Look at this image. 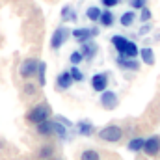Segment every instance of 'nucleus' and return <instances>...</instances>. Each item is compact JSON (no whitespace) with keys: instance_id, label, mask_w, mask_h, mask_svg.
Here are the masks:
<instances>
[{"instance_id":"nucleus-24","label":"nucleus","mask_w":160,"mask_h":160,"mask_svg":"<svg viewBox=\"0 0 160 160\" xmlns=\"http://www.w3.org/2000/svg\"><path fill=\"white\" fill-rule=\"evenodd\" d=\"M52 155H54V147H52V145H43L39 149V155H38V157L48 160V158H52Z\"/></svg>"},{"instance_id":"nucleus-35","label":"nucleus","mask_w":160,"mask_h":160,"mask_svg":"<svg viewBox=\"0 0 160 160\" xmlns=\"http://www.w3.org/2000/svg\"><path fill=\"white\" fill-rule=\"evenodd\" d=\"M48 160H58V158H48Z\"/></svg>"},{"instance_id":"nucleus-12","label":"nucleus","mask_w":160,"mask_h":160,"mask_svg":"<svg viewBox=\"0 0 160 160\" xmlns=\"http://www.w3.org/2000/svg\"><path fill=\"white\" fill-rule=\"evenodd\" d=\"M77 128H78V134H82V136H91V134L95 132V127H93V123H91V121H86V119L78 121Z\"/></svg>"},{"instance_id":"nucleus-18","label":"nucleus","mask_w":160,"mask_h":160,"mask_svg":"<svg viewBox=\"0 0 160 160\" xmlns=\"http://www.w3.org/2000/svg\"><path fill=\"white\" fill-rule=\"evenodd\" d=\"M127 43H128V39L125 36H114L112 38V45L118 48V52H123V48L127 47Z\"/></svg>"},{"instance_id":"nucleus-8","label":"nucleus","mask_w":160,"mask_h":160,"mask_svg":"<svg viewBox=\"0 0 160 160\" xmlns=\"http://www.w3.org/2000/svg\"><path fill=\"white\" fill-rule=\"evenodd\" d=\"M82 56H84V60H93V56L97 54V45L93 43V41H84L82 43Z\"/></svg>"},{"instance_id":"nucleus-28","label":"nucleus","mask_w":160,"mask_h":160,"mask_svg":"<svg viewBox=\"0 0 160 160\" xmlns=\"http://www.w3.org/2000/svg\"><path fill=\"white\" fill-rule=\"evenodd\" d=\"M140 19H142V22H147V21H151V11H149V8H142V15H140Z\"/></svg>"},{"instance_id":"nucleus-1","label":"nucleus","mask_w":160,"mask_h":160,"mask_svg":"<svg viewBox=\"0 0 160 160\" xmlns=\"http://www.w3.org/2000/svg\"><path fill=\"white\" fill-rule=\"evenodd\" d=\"M50 106L48 104H38V106H34L28 114H26V119L30 121V123H34V125H38L41 121H47L50 118Z\"/></svg>"},{"instance_id":"nucleus-34","label":"nucleus","mask_w":160,"mask_h":160,"mask_svg":"<svg viewBox=\"0 0 160 160\" xmlns=\"http://www.w3.org/2000/svg\"><path fill=\"white\" fill-rule=\"evenodd\" d=\"M89 32H91V38L99 36V28H89Z\"/></svg>"},{"instance_id":"nucleus-29","label":"nucleus","mask_w":160,"mask_h":160,"mask_svg":"<svg viewBox=\"0 0 160 160\" xmlns=\"http://www.w3.org/2000/svg\"><path fill=\"white\" fill-rule=\"evenodd\" d=\"M128 2H130V8L132 9H142L147 4V0H128Z\"/></svg>"},{"instance_id":"nucleus-16","label":"nucleus","mask_w":160,"mask_h":160,"mask_svg":"<svg viewBox=\"0 0 160 160\" xmlns=\"http://www.w3.org/2000/svg\"><path fill=\"white\" fill-rule=\"evenodd\" d=\"M45 73H47V63L45 62H39V65H38V84L39 86H45L47 84V77H45Z\"/></svg>"},{"instance_id":"nucleus-22","label":"nucleus","mask_w":160,"mask_h":160,"mask_svg":"<svg viewBox=\"0 0 160 160\" xmlns=\"http://www.w3.org/2000/svg\"><path fill=\"white\" fill-rule=\"evenodd\" d=\"M62 21H77V13H75L69 6H65V8L62 9Z\"/></svg>"},{"instance_id":"nucleus-3","label":"nucleus","mask_w":160,"mask_h":160,"mask_svg":"<svg viewBox=\"0 0 160 160\" xmlns=\"http://www.w3.org/2000/svg\"><path fill=\"white\" fill-rule=\"evenodd\" d=\"M38 65H39V62H38L36 58H26V60L21 63V67H19V75L26 80L32 78V77H36V73H38Z\"/></svg>"},{"instance_id":"nucleus-5","label":"nucleus","mask_w":160,"mask_h":160,"mask_svg":"<svg viewBox=\"0 0 160 160\" xmlns=\"http://www.w3.org/2000/svg\"><path fill=\"white\" fill-rule=\"evenodd\" d=\"M143 151H145L147 155H151V157L158 155L160 153V138L158 136H151V138H147V140L143 142Z\"/></svg>"},{"instance_id":"nucleus-23","label":"nucleus","mask_w":160,"mask_h":160,"mask_svg":"<svg viewBox=\"0 0 160 160\" xmlns=\"http://www.w3.org/2000/svg\"><path fill=\"white\" fill-rule=\"evenodd\" d=\"M143 138H134V140H130L128 142V149L130 151H142L143 149Z\"/></svg>"},{"instance_id":"nucleus-14","label":"nucleus","mask_w":160,"mask_h":160,"mask_svg":"<svg viewBox=\"0 0 160 160\" xmlns=\"http://www.w3.org/2000/svg\"><path fill=\"white\" fill-rule=\"evenodd\" d=\"M138 52H140V50H138V47H136L134 43H130V41H128V43H127V47L123 48V52H119V56H121V58H136V56H138Z\"/></svg>"},{"instance_id":"nucleus-20","label":"nucleus","mask_w":160,"mask_h":160,"mask_svg":"<svg viewBox=\"0 0 160 160\" xmlns=\"http://www.w3.org/2000/svg\"><path fill=\"white\" fill-rule=\"evenodd\" d=\"M140 54H142V60H143L147 65H153V63H155V56H153V50H151V48L145 47V48L140 50Z\"/></svg>"},{"instance_id":"nucleus-32","label":"nucleus","mask_w":160,"mask_h":160,"mask_svg":"<svg viewBox=\"0 0 160 160\" xmlns=\"http://www.w3.org/2000/svg\"><path fill=\"white\" fill-rule=\"evenodd\" d=\"M56 121H60V123H63V125H65L67 128H69V127H73V123H71V121H69V119H65V118H62V116H58V119H56Z\"/></svg>"},{"instance_id":"nucleus-31","label":"nucleus","mask_w":160,"mask_h":160,"mask_svg":"<svg viewBox=\"0 0 160 160\" xmlns=\"http://www.w3.org/2000/svg\"><path fill=\"white\" fill-rule=\"evenodd\" d=\"M34 91H36V88H34V86H32V84H30V82H28V84H26V86H24V93H28V95H32V93H34Z\"/></svg>"},{"instance_id":"nucleus-19","label":"nucleus","mask_w":160,"mask_h":160,"mask_svg":"<svg viewBox=\"0 0 160 160\" xmlns=\"http://www.w3.org/2000/svg\"><path fill=\"white\" fill-rule=\"evenodd\" d=\"M101 13H102V9H99L97 6H89V8L86 9V17H88L89 21H99Z\"/></svg>"},{"instance_id":"nucleus-17","label":"nucleus","mask_w":160,"mask_h":160,"mask_svg":"<svg viewBox=\"0 0 160 160\" xmlns=\"http://www.w3.org/2000/svg\"><path fill=\"white\" fill-rule=\"evenodd\" d=\"M99 22H101L102 26L110 28V26L114 24V15H112V11H102L101 17H99Z\"/></svg>"},{"instance_id":"nucleus-4","label":"nucleus","mask_w":160,"mask_h":160,"mask_svg":"<svg viewBox=\"0 0 160 160\" xmlns=\"http://www.w3.org/2000/svg\"><path fill=\"white\" fill-rule=\"evenodd\" d=\"M69 30L65 28V26H60V28H56L54 30V34H52V38H50V47L54 48V50H58L65 41H67V38H69Z\"/></svg>"},{"instance_id":"nucleus-2","label":"nucleus","mask_w":160,"mask_h":160,"mask_svg":"<svg viewBox=\"0 0 160 160\" xmlns=\"http://www.w3.org/2000/svg\"><path fill=\"white\" fill-rule=\"evenodd\" d=\"M99 138L104 140V142H110V143H116L123 138V130H121L118 125H108L104 128L99 130Z\"/></svg>"},{"instance_id":"nucleus-26","label":"nucleus","mask_w":160,"mask_h":160,"mask_svg":"<svg viewBox=\"0 0 160 160\" xmlns=\"http://www.w3.org/2000/svg\"><path fill=\"white\" fill-rule=\"evenodd\" d=\"M69 73H71V78L75 80V82H82V80H84V75L80 73V69H78V67H77V65H73Z\"/></svg>"},{"instance_id":"nucleus-13","label":"nucleus","mask_w":160,"mask_h":160,"mask_svg":"<svg viewBox=\"0 0 160 160\" xmlns=\"http://www.w3.org/2000/svg\"><path fill=\"white\" fill-rule=\"evenodd\" d=\"M73 38L78 43H84V41L91 39V32H89V28H77V30H73Z\"/></svg>"},{"instance_id":"nucleus-6","label":"nucleus","mask_w":160,"mask_h":160,"mask_svg":"<svg viewBox=\"0 0 160 160\" xmlns=\"http://www.w3.org/2000/svg\"><path fill=\"white\" fill-rule=\"evenodd\" d=\"M101 104L106 108V110H114L116 106H118V95L114 93V91H102V95H101Z\"/></svg>"},{"instance_id":"nucleus-21","label":"nucleus","mask_w":160,"mask_h":160,"mask_svg":"<svg viewBox=\"0 0 160 160\" xmlns=\"http://www.w3.org/2000/svg\"><path fill=\"white\" fill-rule=\"evenodd\" d=\"M119 21H121V24H123V26H130V24L136 21V15H134V11H127V13H123V15H121Z\"/></svg>"},{"instance_id":"nucleus-30","label":"nucleus","mask_w":160,"mask_h":160,"mask_svg":"<svg viewBox=\"0 0 160 160\" xmlns=\"http://www.w3.org/2000/svg\"><path fill=\"white\" fill-rule=\"evenodd\" d=\"M121 0H101V4L104 6V8H114V6H118Z\"/></svg>"},{"instance_id":"nucleus-11","label":"nucleus","mask_w":160,"mask_h":160,"mask_svg":"<svg viewBox=\"0 0 160 160\" xmlns=\"http://www.w3.org/2000/svg\"><path fill=\"white\" fill-rule=\"evenodd\" d=\"M118 65L123 67V69H127V71H138L140 69V63L134 60V58H118Z\"/></svg>"},{"instance_id":"nucleus-25","label":"nucleus","mask_w":160,"mask_h":160,"mask_svg":"<svg viewBox=\"0 0 160 160\" xmlns=\"http://www.w3.org/2000/svg\"><path fill=\"white\" fill-rule=\"evenodd\" d=\"M80 160H101V157H99V153H97V151L88 149V151H84V153L80 155Z\"/></svg>"},{"instance_id":"nucleus-15","label":"nucleus","mask_w":160,"mask_h":160,"mask_svg":"<svg viewBox=\"0 0 160 160\" xmlns=\"http://www.w3.org/2000/svg\"><path fill=\"white\" fill-rule=\"evenodd\" d=\"M54 134L60 138V140H67V127L60 121H54Z\"/></svg>"},{"instance_id":"nucleus-9","label":"nucleus","mask_w":160,"mask_h":160,"mask_svg":"<svg viewBox=\"0 0 160 160\" xmlns=\"http://www.w3.org/2000/svg\"><path fill=\"white\" fill-rule=\"evenodd\" d=\"M36 128H38V134H41V136H50V134H54V121H41L36 125Z\"/></svg>"},{"instance_id":"nucleus-33","label":"nucleus","mask_w":160,"mask_h":160,"mask_svg":"<svg viewBox=\"0 0 160 160\" xmlns=\"http://www.w3.org/2000/svg\"><path fill=\"white\" fill-rule=\"evenodd\" d=\"M149 30H151V26H149V24H145V26H142V30H140V34H147Z\"/></svg>"},{"instance_id":"nucleus-10","label":"nucleus","mask_w":160,"mask_h":160,"mask_svg":"<svg viewBox=\"0 0 160 160\" xmlns=\"http://www.w3.org/2000/svg\"><path fill=\"white\" fill-rule=\"evenodd\" d=\"M71 84H73L71 73L65 71V73H60V75H58V78H56V88H58V89H69Z\"/></svg>"},{"instance_id":"nucleus-27","label":"nucleus","mask_w":160,"mask_h":160,"mask_svg":"<svg viewBox=\"0 0 160 160\" xmlns=\"http://www.w3.org/2000/svg\"><path fill=\"white\" fill-rule=\"evenodd\" d=\"M69 60H71V63H73V65H78L80 62L84 60V56H82V52H78V50H75V52L71 54V58H69Z\"/></svg>"},{"instance_id":"nucleus-7","label":"nucleus","mask_w":160,"mask_h":160,"mask_svg":"<svg viewBox=\"0 0 160 160\" xmlns=\"http://www.w3.org/2000/svg\"><path fill=\"white\" fill-rule=\"evenodd\" d=\"M106 86H108V77L106 75H95L91 78V88L95 91H99V93H102L106 89Z\"/></svg>"}]
</instances>
